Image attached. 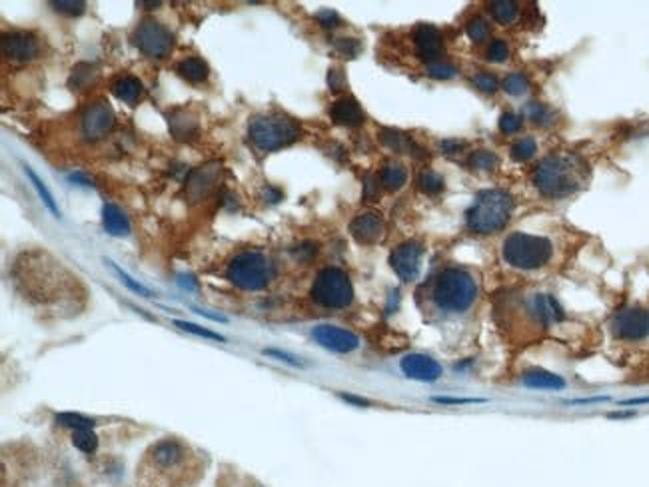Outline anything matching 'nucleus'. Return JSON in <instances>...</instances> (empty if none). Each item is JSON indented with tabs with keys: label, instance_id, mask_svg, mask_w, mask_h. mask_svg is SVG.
<instances>
[{
	"label": "nucleus",
	"instance_id": "f257e3e1",
	"mask_svg": "<svg viewBox=\"0 0 649 487\" xmlns=\"http://www.w3.org/2000/svg\"><path fill=\"white\" fill-rule=\"evenodd\" d=\"M202 456L178 437H164L144 451L136 467L138 487H196L204 477Z\"/></svg>",
	"mask_w": 649,
	"mask_h": 487
},
{
	"label": "nucleus",
	"instance_id": "f03ea898",
	"mask_svg": "<svg viewBox=\"0 0 649 487\" xmlns=\"http://www.w3.org/2000/svg\"><path fill=\"white\" fill-rule=\"evenodd\" d=\"M589 166L573 152H554L533 170V184L545 198H566L585 186Z\"/></svg>",
	"mask_w": 649,
	"mask_h": 487
},
{
	"label": "nucleus",
	"instance_id": "7ed1b4c3",
	"mask_svg": "<svg viewBox=\"0 0 649 487\" xmlns=\"http://www.w3.org/2000/svg\"><path fill=\"white\" fill-rule=\"evenodd\" d=\"M514 212V196L508 190H482L466 212V224L475 234L503 230Z\"/></svg>",
	"mask_w": 649,
	"mask_h": 487
},
{
	"label": "nucleus",
	"instance_id": "20e7f679",
	"mask_svg": "<svg viewBox=\"0 0 649 487\" xmlns=\"http://www.w3.org/2000/svg\"><path fill=\"white\" fill-rule=\"evenodd\" d=\"M477 298V282L472 274L463 268H446L433 280V304L444 311L470 310Z\"/></svg>",
	"mask_w": 649,
	"mask_h": 487
},
{
	"label": "nucleus",
	"instance_id": "39448f33",
	"mask_svg": "<svg viewBox=\"0 0 649 487\" xmlns=\"http://www.w3.org/2000/svg\"><path fill=\"white\" fill-rule=\"evenodd\" d=\"M226 278L244 292H258L272 284L276 278V266L264 252L246 250L232 257L226 268Z\"/></svg>",
	"mask_w": 649,
	"mask_h": 487
},
{
	"label": "nucleus",
	"instance_id": "423d86ee",
	"mask_svg": "<svg viewBox=\"0 0 649 487\" xmlns=\"http://www.w3.org/2000/svg\"><path fill=\"white\" fill-rule=\"evenodd\" d=\"M250 142L262 152L286 148L302 138V128L294 118L286 114H264L250 120Z\"/></svg>",
	"mask_w": 649,
	"mask_h": 487
},
{
	"label": "nucleus",
	"instance_id": "0eeeda50",
	"mask_svg": "<svg viewBox=\"0 0 649 487\" xmlns=\"http://www.w3.org/2000/svg\"><path fill=\"white\" fill-rule=\"evenodd\" d=\"M501 254L512 268L538 270L552 260L554 246L547 238L531 236L526 232H514L503 240Z\"/></svg>",
	"mask_w": 649,
	"mask_h": 487
},
{
	"label": "nucleus",
	"instance_id": "6e6552de",
	"mask_svg": "<svg viewBox=\"0 0 649 487\" xmlns=\"http://www.w3.org/2000/svg\"><path fill=\"white\" fill-rule=\"evenodd\" d=\"M310 296L322 308L342 310V308H348L352 304L354 285L346 271L330 266V268L318 271V276L312 284Z\"/></svg>",
	"mask_w": 649,
	"mask_h": 487
},
{
	"label": "nucleus",
	"instance_id": "1a4fd4ad",
	"mask_svg": "<svg viewBox=\"0 0 649 487\" xmlns=\"http://www.w3.org/2000/svg\"><path fill=\"white\" fill-rule=\"evenodd\" d=\"M132 41H134L136 48L150 58L168 56V52L172 50V44H174L170 30L162 27L160 22L152 20V18H146L138 24Z\"/></svg>",
	"mask_w": 649,
	"mask_h": 487
},
{
	"label": "nucleus",
	"instance_id": "9d476101",
	"mask_svg": "<svg viewBox=\"0 0 649 487\" xmlns=\"http://www.w3.org/2000/svg\"><path fill=\"white\" fill-rule=\"evenodd\" d=\"M611 332L623 341H641L649 338V310L623 308L611 318Z\"/></svg>",
	"mask_w": 649,
	"mask_h": 487
},
{
	"label": "nucleus",
	"instance_id": "9b49d317",
	"mask_svg": "<svg viewBox=\"0 0 649 487\" xmlns=\"http://www.w3.org/2000/svg\"><path fill=\"white\" fill-rule=\"evenodd\" d=\"M421 257H424V246L410 240V242L400 244L390 254V266L400 280L414 282L418 280L419 270H421Z\"/></svg>",
	"mask_w": 649,
	"mask_h": 487
},
{
	"label": "nucleus",
	"instance_id": "f8f14e48",
	"mask_svg": "<svg viewBox=\"0 0 649 487\" xmlns=\"http://www.w3.org/2000/svg\"><path fill=\"white\" fill-rule=\"evenodd\" d=\"M112 126H114V112L110 108L109 102H104V100H98L95 104H90L82 114L81 130L86 140L104 138L112 130Z\"/></svg>",
	"mask_w": 649,
	"mask_h": 487
},
{
	"label": "nucleus",
	"instance_id": "ddd939ff",
	"mask_svg": "<svg viewBox=\"0 0 649 487\" xmlns=\"http://www.w3.org/2000/svg\"><path fill=\"white\" fill-rule=\"evenodd\" d=\"M314 339L330 352L350 353L360 348V338L350 330H344L338 325H316L312 332Z\"/></svg>",
	"mask_w": 649,
	"mask_h": 487
},
{
	"label": "nucleus",
	"instance_id": "4468645a",
	"mask_svg": "<svg viewBox=\"0 0 649 487\" xmlns=\"http://www.w3.org/2000/svg\"><path fill=\"white\" fill-rule=\"evenodd\" d=\"M41 52L39 38L25 30L8 32L2 36V55L14 62H30Z\"/></svg>",
	"mask_w": 649,
	"mask_h": 487
},
{
	"label": "nucleus",
	"instance_id": "2eb2a0df",
	"mask_svg": "<svg viewBox=\"0 0 649 487\" xmlns=\"http://www.w3.org/2000/svg\"><path fill=\"white\" fill-rule=\"evenodd\" d=\"M350 234H352V238L358 244L372 246V244H378L384 238L386 222H384V218H382L379 212L365 210V212H360L350 222Z\"/></svg>",
	"mask_w": 649,
	"mask_h": 487
},
{
	"label": "nucleus",
	"instance_id": "dca6fc26",
	"mask_svg": "<svg viewBox=\"0 0 649 487\" xmlns=\"http://www.w3.org/2000/svg\"><path fill=\"white\" fill-rule=\"evenodd\" d=\"M400 367L406 374V378L418 381H435L444 374L442 365L426 353H407L402 358Z\"/></svg>",
	"mask_w": 649,
	"mask_h": 487
},
{
	"label": "nucleus",
	"instance_id": "f3484780",
	"mask_svg": "<svg viewBox=\"0 0 649 487\" xmlns=\"http://www.w3.org/2000/svg\"><path fill=\"white\" fill-rule=\"evenodd\" d=\"M220 170H222L220 162H208L196 168L194 172H190L188 180H186V194L192 202H198L208 196V192L214 188L216 180L220 178Z\"/></svg>",
	"mask_w": 649,
	"mask_h": 487
},
{
	"label": "nucleus",
	"instance_id": "a211bd4d",
	"mask_svg": "<svg viewBox=\"0 0 649 487\" xmlns=\"http://www.w3.org/2000/svg\"><path fill=\"white\" fill-rule=\"evenodd\" d=\"M414 42H416L418 56L421 60H426L428 64L430 62H438L440 55L444 52L442 32L433 24H418L416 32H414Z\"/></svg>",
	"mask_w": 649,
	"mask_h": 487
},
{
	"label": "nucleus",
	"instance_id": "6ab92c4d",
	"mask_svg": "<svg viewBox=\"0 0 649 487\" xmlns=\"http://www.w3.org/2000/svg\"><path fill=\"white\" fill-rule=\"evenodd\" d=\"M330 118L338 126L358 128V126L364 124L365 114L362 106L358 104V100H354V98H340L330 108Z\"/></svg>",
	"mask_w": 649,
	"mask_h": 487
},
{
	"label": "nucleus",
	"instance_id": "aec40b11",
	"mask_svg": "<svg viewBox=\"0 0 649 487\" xmlns=\"http://www.w3.org/2000/svg\"><path fill=\"white\" fill-rule=\"evenodd\" d=\"M110 92L116 96L118 100H122V102L134 106L136 102L142 98V94H144V86H142V82L138 80L136 76L120 74V76H116L114 80L110 82Z\"/></svg>",
	"mask_w": 649,
	"mask_h": 487
},
{
	"label": "nucleus",
	"instance_id": "412c9836",
	"mask_svg": "<svg viewBox=\"0 0 649 487\" xmlns=\"http://www.w3.org/2000/svg\"><path fill=\"white\" fill-rule=\"evenodd\" d=\"M379 142L386 146V148L393 150V152H400V154H412L416 158H421L424 150L419 148L418 144L404 132L400 130H393V128H382L379 130Z\"/></svg>",
	"mask_w": 649,
	"mask_h": 487
},
{
	"label": "nucleus",
	"instance_id": "4be33fe9",
	"mask_svg": "<svg viewBox=\"0 0 649 487\" xmlns=\"http://www.w3.org/2000/svg\"><path fill=\"white\" fill-rule=\"evenodd\" d=\"M531 311L533 316L540 320L541 324H555V322H561L564 320V310L559 306V302L550 296V294H538L533 302H531Z\"/></svg>",
	"mask_w": 649,
	"mask_h": 487
},
{
	"label": "nucleus",
	"instance_id": "5701e85b",
	"mask_svg": "<svg viewBox=\"0 0 649 487\" xmlns=\"http://www.w3.org/2000/svg\"><path fill=\"white\" fill-rule=\"evenodd\" d=\"M524 383L533 390H564L566 388V379L557 374H552L547 369L533 367L524 374Z\"/></svg>",
	"mask_w": 649,
	"mask_h": 487
},
{
	"label": "nucleus",
	"instance_id": "b1692460",
	"mask_svg": "<svg viewBox=\"0 0 649 487\" xmlns=\"http://www.w3.org/2000/svg\"><path fill=\"white\" fill-rule=\"evenodd\" d=\"M168 126H170V132L178 140H190L198 132L196 116H192L190 112H184V110H176V112L168 114Z\"/></svg>",
	"mask_w": 649,
	"mask_h": 487
},
{
	"label": "nucleus",
	"instance_id": "393cba45",
	"mask_svg": "<svg viewBox=\"0 0 649 487\" xmlns=\"http://www.w3.org/2000/svg\"><path fill=\"white\" fill-rule=\"evenodd\" d=\"M102 224H104V230L109 232L110 236H128L130 234V222L116 204H104Z\"/></svg>",
	"mask_w": 649,
	"mask_h": 487
},
{
	"label": "nucleus",
	"instance_id": "a878e982",
	"mask_svg": "<svg viewBox=\"0 0 649 487\" xmlns=\"http://www.w3.org/2000/svg\"><path fill=\"white\" fill-rule=\"evenodd\" d=\"M176 72L184 80L192 82V84H200V82H204L208 78L210 68H208V64L204 62L202 58L192 56V58H186V60H182V62L178 64Z\"/></svg>",
	"mask_w": 649,
	"mask_h": 487
},
{
	"label": "nucleus",
	"instance_id": "bb28decb",
	"mask_svg": "<svg viewBox=\"0 0 649 487\" xmlns=\"http://www.w3.org/2000/svg\"><path fill=\"white\" fill-rule=\"evenodd\" d=\"M407 180V170L404 168V164L400 162H386L382 168V174H379V182L382 186L390 192L404 188Z\"/></svg>",
	"mask_w": 649,
	"mask_h": 487
},
{
	"label": "nucleus",
	"instance_id": "cd10ccee",
	"mask_svg": "<svg viewBox=\"0 0 649 487\" xmlns=\"http://www.w3.org/2000/svg\"><path fill=\"white\" fill-rule=\"evenodd\" d=\"M524 116L529 122L538 124V126H552L557 120V114H555L554 110L550 108V106H545V104H541V102H536V100H531V102H528L524 106Z\"/></svg>",
	"mask_w": 649,
	"mask_h": 487
},
{
	"label": "nucleus",
	"instance_id": "c85d7f7f",
	"mask_svg": "<svg viewBox=\"0 0 649 487\" xmlns=\"http://www.w3.org/2000/svg\"><path fill=\"white\" fill-rule=\"evenodd\" d=\"M489 13H491L496 22L508 27V24H512L515 18H517L519 6L515 4L514 0H496V2L489 4Z\"/></svg>",
	"mask_w": 649,
	"mask_h": 487
},
{
	"label": "nucleus",
	"instance_id": "c756f323",
	"mask_svg": "<svg viewBox=\"0 0 649 487\" xmlns=\"http://www.w3.org/2000/svg\"><path fill=\"white\" fill-rule=\"evenodd\" d=\"M22 168H25V174H27V176L30 178V184L34 186V190H36V192H39V196H41V200L44 202V206H46V208L50 210V214H53L55 218H60V210H58V206H56L55 198H53V194H50V190L44 186V182H42L41 178H39V174H36V172H34V170H32L30 166H27V164H25Z\"/></svg>",
	"mask_w": 649,
	"mask_h": 487
},
{
	"label": "nucleus",
	"instance_id": "7c9ffc66",
	"mask_svg": "<svg viewBox=\"0 0 649 487\" xmlns=\"http://www.w3.org/2000/svg\"><path fill=\"white\" fill-rule=\"evenodd\" d=\"M498 164H500V158H498L494 152H489V150H475V152L470 154V158H468V166H470L472 170H477V172L496 170Z\"/></svg>",
	"mask_w": 649,
	"mask_h": 487
},
{
	"label": "nucleus",
	"instance_id": "2f4dec72",
	"mask_svg": "<svg viewBox=\"0 0 649 487\" xmlns=\"http://www.w3.org/2000/svg\"><path fill=\"white\" fill-rule=\"evenodd\" d=\"M418 188L424 194H428V196L440 194L444 190V178L440 176L438 172L430 170V168H426V170H421L418 174Z\"/></svg>",
	"mask_w": 649,
	"mask_h": 487
},
{
	"label": "nucleus",
	"instance_id": "473e14b6",
	"mask_svg": "<svg viewBox=\"0 0 649 487\" xmlns=\"http://www.w3.org/2000/svg\"><path fill=\"white\" fill-rule=\"evenodd\" d=\"M536 152H538V142L531 136L519 138L512 146V156L517 162H528V160H531L536 156Z\"/></svg>",
	"mask_w": 649,
	"mask_h": 487
},
{
	"label": "nucleus",
	"instance_id": "72a5a7b5",
	"mask_svg": "<svg viewBox=\"0 0 649 487\" xmlns=\"http://www.w3.org/2000/svg\"><path fill=\"white\" fill-rule=\"evenodd\" d=\"M503 90L510 96H524L529 90V80L522 72H514L503 80Z\"/></svg>",
	"mask_w": 649,
	"mask_h": 487
},
{
	"label": "nucleus",
	"instance_id": "f704fd0d",
	"mask_svg": "<svg viewBox=\"0 0 649 487\" xmlns=\"http://www.w3.org/2000/svg\"><path fill=\"white\" fill-rule=\"evenodd\" d=\"M466 32L473 42H484L489 36V24L482 16H473L466 24Z\"/></svg>",
	"mask_w": 649,
	"mask_h": 487
},
{
	"label": "nucleus",
	"instance_id": "c9c22d12",
	"mask_svg": "<svg viewBox=\"0 0 649 487\" xmlns=\"http://www.w3.org/2000/svg\"><path fill=\"white\" fill-rule=\"evenodd\" d=\"M72 444L78 447L84 453H92L98 446V437L90 430H74L72 435Z\"/></svg>",
	"mask_w": 649,
	"mask_h": 487
},
{
	"label": "nucleus",
	"instance_id": "e433bc0d",
	"mask_svg": "<svg viewBox=\"0 0 649 487\" xmlns=\"http://www.w3.org/2000/svg\"><path fill=\"white\" fill-rule=\"evenodd\" d=\"M426 70H428V76L438 78V80H449V78L458 76V68L454 66V64H449V62H442V60L430 62Z\"/></svg>",
	"mask_w": 649,
	"mask_h": 487
},
{
	"label": "nucleus",
	"instance_id": "4c0bfd02",
	"mask_svg": "<svg viewBox=\"0 0 649 487\" xmlns=\"http://www.w3.org/2000/svg\"><path fill=\"white\" fill-rule=\"evenodd\" d=\"M106 264H109L110 268H112V271H114V274H116V276L120 278V282H122V284H124V285H126L128 290H132L134 294H138V296H144V298H150V296H152V292H150L148 288H144V285H142V284H138V282H134V280H132V278H130V276H128L126 271L120 270V268H118V266H116L114 262H110V260H109Z\"/></svg>",
	"mask_w": 649,
	"mask_h": 487
},
{
	"label": "nucleus",
	"instance_id": "58836bf2",
	"mask_svg": "<svg viewBox=\"0 0 649 487\" xmlns=\"http://www.w3.org/2000/svg\"><path fill=\"white\" fill-rule=\"evenodd\" d=\"M56 421L60 425L72 428V430H92V425H95V421L84 418V416H78V414H58Z\"/></svg>",
	"mask_w": 649,
	"mask_h": 487
},
{
	"label": "nucleus",
	"instance_id": "ea45409f",
	"mask_svg": "<svg viewBox=\"0 0 649 487\" xmlns=\"http://www.w3.org/2000/svg\"><path fill=\"white\" fill-rule=\"evenodd\" d=\"M174 325H176V327H180V330H184V332H188V334L200 336V338L214 339V341H226V338H224V336H220V334H216V332H212V330H206V327H200V325H196V324H190V322L174 320Z\"/></svg>",
	"mask_w": 649,
	"mask_h": 487
},
{
	"label": "nucleus",
	"instance_id": "a19ab883",
	"mask_svg": "<svg viewBox=\"0 0 649 487\" xmlns=\"http://www.w3.org/2000/svg\"><path fill=\"white\" fill-rule=\"evenodd\" d=\"M53 8L56 13L67 14V16H78V14L84 13L86 2H82V0H55Z\"/></svg>",
	"mask_w": 649,
	"mask_h": 487
},
{
	"label": "nucleus",
	"instance_id": "79ce46f5",
	"mask_svg": "<svg viewBox=\"0 0 649 487\" xmlns=\"http://www.w3.org/2000/svg\"><path fill=\"white\" fill-rule=\"evenodd\" d=\"M473 84L477 90H482L484 94H494L498 90V78L489 72H477L473 76Z\"/></svg>",
	"mask_w": 649,
	"mask_h": 487
},
{
	"label": "nucleus",
	"instance_id": "37998d69",
	"mask_svg": "<svg viewBox=\"0 0 649 487\" xmlns=\"http://www.w3.org/2000/svg\"><path fill=\"white\" fill-rule=\"evenodd\" d=\"M334 46L340 55L348 56V58H356V56L362 52V44L358 38H336Z\"/></svg>",
	"mask_w": 649,
	"mask_h": 487
},
{
	"label": "nucleus",
	"instance_id": "c03bdc74",
	"mask_svg": "<svg viewBox=\"0 0 649 487\" xmlns=\"http://www.w3.org/2000/svg\"><path fill=\"white\" fill-rule=\"evenodd\" d=\"M487 60L489 62H503L508 56H510V46H508V42L505 41H494L489 46H487Z\"/></svg>",
	"mask_w": 649,
	"mask_h": 487
},
{
	"label": "nucleus",
	"instance_id": "a18cd8bd",
	"mask_svg": "<svg viewBox=\"0 0 649 487\" xmlns=\"http://www.w3.org/2000/svg\"><path fill=\"white\" fill-rule=\"evenodd\" d=\"M522 124H524V120L514 112H505L500 116V130L503 134H515L522 128Z\"/></svg>",
	"mask_w": 649,
	"mask_h": 487
},
{
	"label": "nucleus",
	"instance_id": "49530a36",
	"mask_svg": "<svg viewBox=\"0 0 649 487\" xmlns=\"http://www.w3.org/2000/svg\"><path fill=\"white\" fill-rule=\"evenodd\" d=\"M316 20L324 28H338L340 22H342L338 13H334L332 8H322V10H318V13H316Z\"/></svg>",
	"mask_w": 649,
	"mask_h": 487
},
{
	"label": "nucleus",
	"instance_id": "de8ad7c7",
	"mask_svg": "<svg viewBox=\"0 0 649 487\" xmlns=\"http://www.w3.org/2000/svg\"><path fill=\"white\" fill-rule=\"evenodd\" d=\"M82 70H84V64H78V66L72 68V78H70V84H72V86H76V88H78V86H84V84H86V82L90 80V78L96 74L95 70H92V66L86 68V72H82Z\"/></svg>",
	"mask_w": 649,
	"mask_h": 487
},
{
	"label": "nucleus",
	"instance_id": "09e8293b",
	"mask_svg": "<svg viewBox=\"0 0 649 487\" xmlns=\"http://www.w3.org/2000/svg\"><path fill=\"white\" fill-rule=\"evenodd\" d=\"M379 182L378 178L374 176V174H370V176H365L364 180V198L368 202H374L376 198L379 196Z\"/></svg>",
	"mask_w": 649,
	"mask_h": 487
},
{
	"label": "nucleus",
	"instance_id": "8fccbe9b",
	"mask_svg": "<svg viewBox=\"0 0 649 487\" xmlns=\"http://www.w3.org/2000/svg\"><path fill=\"white\" fill-rule=\"evenodd\" d=\"M466 148V142L460 140V138H447V140H442L440 142V150L444 152V154H458L461 150Z\"/></svg>",
	"mask_w": 649,
	"mask_h": 487
},
{
	"label": "nucleus",
	"instance_id": "3c124183",
	"mask_svg": "<svg viewBox=\"0 0 649 487\" xmlns=\"http://www.w3.org/2000/svg\"><path fill=\"white\" fill-rule=\"evenodd\" d=\"M344 84H346L344 74L340 72L338 68H332V70L328 72V86H330V90H332V92H340V90L344 88Z\"/></svg>",
	"mask_w": 649,
	"mask_h": 487
},
{
	"label": "nucleus",
	"instance_id": "603ef678",
	"mask_svg": "<svg viewBox=\"0 0 649 487\" xmlns=\"http://www.w3.org/2000/svg\"><path fill=\"white\" fill-rule=\"evenodd\" d=\"M435 404H446V406H460V404H477L482 400H468V397H433Z\"/></svg>",
	"mask_w": 649,
	"mask_h": 487
},
{
	"label": "nucleus",
	"instance_id": "864d4df0",
	"mask_svg": "<svg viewBox=\"0 0 649 487\" xmlns=\"http://www.w3.org/2000/svg\"><path fill=\"white\" fill-rule=\"evenodd\" d=\"M264 353L274 355V358H280V360H284V362H288V364H292V365H304L300 360H298V358H294V355H290V353H286V352H280V350H264Z\"/></svg>",
	"mask_w": 649,
	"mask_h": 487
},
{
	"label": "nucleus",
	"instance_id": "5fc2aeb1",
	"mask_svg": "<svg viewBox=\"0 0 649 487\" xmlns=\"http://www.w3.org/2000/svg\"><path fill=\"white\" fill-rule=\"evenodd\" d=\"M264 198H266V202L276 204L282 200V192L278 188H274V186H266L264 188Z\"/></svg>",
	"mask_w": 649,
	"mask_h": 487
},
{
	"label": "nucleus",
	"instance_id": "6e6d98bb",
	"mask_svg": "<svg viewBox=\"0 0 649 487\" xmlns=\"http://www.w3.org/2000/svg\"><path fill=\"white\" fill-rule=\"evenodd\" d=\"M340 397H342L344 402H350V404H356V406H362V407L370 406V404H372V402H370V400H365V397H358V395H350V393H342Z\"/></svg>",
	"mask_w": 649,
	"mask_h": 487
},
{
	"label": "nucleus",
	"instance_id": "4d7b16f0",
	"mask_svg": "<svg viewBox=\"0 0 649 487\" xmlns=\"http://www.w3.org/2000/svg\"><path fill=\"white\" fill-rule=\"evenodd\" d=\"M68 180H70V182H76V184H82V186H95V180H92V178L84 176V174H81V172H76V174H70V176H68Z\"/></svg>",
	"mask_w": 649,
	"mask_h": 487
},
{
	"label": "nucleus",
	"instance_id": "13d9d810",
	"mask_svg": "<svg viewBox=\"0 0 649 487\" xmlns=\"http://www.w3.org/2000/svg\"><path fill=\"white\" fill-rule=\"evenodd\" d=\"M158 4H160L158 0H156V2H144V0L136 2V6H148V8H152V6H158Z\"/></svg>",
	"mask_w": 649,
	"mask_h": 487
},
{
	"label": "nucleus",
	"instance_id": "bf43d9fd",
	"mask_svg": "<svg viewBox=\"0 0 649 487\" xmlns=\"http://www.w3.org/2000/svg\"><path fill=\"white\" fill-rule=\"evenodd\" d=\"M634 416V411H627V414H609V418H629Z\"/></svg>",
	"mask_w": 649,
	"mask_h": 487
}]
</instances>
